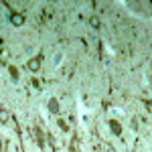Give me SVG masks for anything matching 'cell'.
<instances>
[{"mask_svg": "<svg viewBox=\"0 0 152 152\" xmlns=\"http://www.w3.org/2000/svg\"><path fill=\"white\" fill-rule=\"evenodd\" d=\"M57 124H59V128H61V130H65V132H67V124H65V122H63V120H59Z\"/></svg>", "mask_w": 152, "mask_h": 152, "instance_id": "9c48e42d", "label": "cell"}, {"mask_svg": "<svg viewBox=\"0 0 152 152\" xmlns=\"http://www.w3.org/2000/svg\"><path fill=\"white\" fill-rule=\"evenodd\" d=\"M8 71H10L12 79H18V69H16V67H8Z\"/></svg>", "mask_w": 152, "mask_h": 152, "instance_id": "52a82bcc", "label": "cell"}, {"mask_svg": "<svg viewBox=\"0 0 152 152\" xmlns=\"http://www.w3.org/2000/svg\"><path fill=\"white\" fill-rule=\"evenodd\" d=\"M35 134H37V142H39V146L43 148V146H45V142H43V132H41L39 128H35Z\"/></svg>", "mask_w": 152, "mask_h": 152, "instance_id": "8992f818", "label": "cell"}, {"mask_svg": "<svg viewBox=\"0 0 152 152\" xmlns=\"http://www.w3.org/2000/svg\"><path fill=\"white\" fill-rule=\"evenodd\" d=\"M26 67H28V71H39V69H41V57L31 59V61L26 63Z\"/></svg>", "mask_w": 152, "mask_h": 152, "instance_id": "6da1fadb", "label": "cell"}, {"mask_svg": "<svg viewBox=\"0 0 152 152\" xmlns=\"http://www.w3.org/2000/svg\"><path fill=\"white\" fill-rule=\"evenodd\" d=\"M89 23H91V26L97 28V26H99V18H97V16H91V18H89Z\"/></svg>", "mask_w": 152, "mask_h": 152, "instance_id": "ba28073f", "label": "cell"}, {"mask_svg": "<svg viewBox=\"0 0 152 152\" xmlns=\"http://www.w3.org/2000/svg\"><path fill=\"white\" fill-rule=\"evenodd\" d=\"M10 23L14 24V26H20V24H24V16H23V14H16V12H14V14L10 16Z\"/></svg>", "mask_w": 152, "mask_h": 152, "instance_id": "277c9868", "label": "cell"}, {"mask_svg": "<svg viewBox=\"0 0 152 152\" xmlns=\"http://www.w3.org/2000/svg\"><path fill=\"white\" fill-rule=\"evenodd\" d=\"M110 130L114 132V136H120V134H122V126H120V122H118V120H112V122H110Z\"/></svg>", "mask_w": 152, "mask_h": 152, "instance_id": "3957f363", "label": "cell"}, {"mask_svg": "<svg viewBox=\"0 0 152 152\" xmlns=\"http://www.w3.org/2000/svg\"><path fill=\"white\" fill-rule=\"evenodd\" d=\"M47 110L51 112V114H59V102L55 99V97H51L47 102Z\"/></svg>", "mask_w": 152, "mask_h": 152, "instance_id": "7a4b0ae2", "label": "cell"}, {"mask_svg": "<svg viewBox=\"0 0 152 152\" xmlns=\"http://www.w3.org/2000/svg\"><path fill=\"white\" fill-rule=\"evenodd\" d=\"M8 120H10V112H8V110H4V107H0V122H2V124H6Z\"/></svg>", "mask_w": 152, "mask_h": 152, "instance_id": "5b68a950", "label": "cell"}]
</instances>
